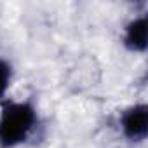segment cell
I'll list each match as a JSON object with an SVG mask.
<instances>
[{"instance_id":"1","label":"cell","mask_w":148,"mask_h":148,"mask_svg":"<svg viewBox=\"0 0 148 148\" xmlns=\"http://www.w3.org/2000/svg\"><path fill=\"white\" fill-rule=\"evenodd\" d=\"M38 127V110L32 99L0 101V148H19Z\"/></svg>"},{"instance_id":"2","label":"cell","mask_w":148,"mask_h":148,"mask_svg":"<svg viewBox=\"0 0 148 148\" xmlns=\"http://www.w3.org/2000/svg\"><path fill=\"white\" fill-rule=\"evenodd\" d=\"M119 129L125 141L141 145L148 138V105L145 101L125 106L119 115Z\"/></svg>"},{"instance_id":"3","label":"cell","mask_w":148,"mask_h":148,"mask_svg":"<svg viewBox=\"0 0 148 148\" xmlns=\"http://www.w3.org/2000/svg\"><path fill=\"white\" fill-rule=\"evenodd\" d=\"M122 45L132 54H145L148 47V14L139 12L131 18L122 30Z\"/></svg>"},{"instance_id":"4","label":"cell","mask_w":148,"mask_h":148,"mask_svg":"<svg viewBox=\"0 0 148 148\" xmlns=\"http://www.w3.org/2000/svg\"><path fill=\"white\" fill-rule=\"evenodd\" d=\"M14 80V68L9 59L0 56V101L7 98V92Z\"/></svg>"}]
</instances>
